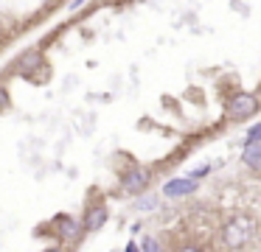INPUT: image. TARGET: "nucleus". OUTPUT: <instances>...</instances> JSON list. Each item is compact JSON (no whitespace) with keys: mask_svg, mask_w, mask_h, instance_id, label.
I'll use <instances>...</instances> for the list:
<instances>
[{"mask_svg":"<svg viewBox=\"0 0 261 252\" xmlns=\"http://www.w3.org/2000/svg\"><path fill=\"white\" fill-rule=\"evenodd\" d=\"M255 230H258V221H255L250 213H236V216H230L225 224H222V230H219L222 246L230 249V252L244 249V246L253 241Z\"/></svg>","mask_w":261,"mask_h":252,"instance_id":"nucleus-1","label":"nucleus"},{"mask_svg":"<svg viewBox=\"0 0 261 252\" xmlns=\"http://www.w3.org/2000/svg\"><path fill=\"white\" fill-rule=\"evenodd\" d=\"M149 182H152V171H149L146 165H141V162L129 165L121 174V188H124L126 193H143V190L149 188Z\"/></svg>","mask_w":261,"mask_h":252,"instance_id":"nucleus-2","label":"nucleus"},{"mask_svg":"<svg viewBox=\"0 0 261 252\" xmlns=\"http://www.w3.org/2000/svg\"><path fill=\"white\" fill-rule=\"evenodd\" d=\"M258 109V95L255 93H236L227 104V115L233 121H244V118H253V112Z\"/></svg>","mask_w":261,"mask_h":252,"instance_id":"nucleus-3","label":"nucleus"},{"mask_svg":"<svg viewBox=\"0 0 261 252\" xmlns=\"http://www.w3.org/2000/svg\"><path fill=\"white\" fill-rule=\"evenodd\" d=\"M194 190H197V179L194 177H174L163 185V196H169V199H182Z\"/></svg>","mask_w":261,"mask_h":252,"instance_id":"nucleus-4","label":"nucleus"},{"mask_svg":"<svg viewBox=\"0 0 261 252\" xmlns=\"http://www.w3.org/2000/svg\"><path fill=\"white\" fill-rule=\"evenodd\" d=\"M107 216H110V210H107L104 205L90 207V210H87V216H85V221H82V230H87V233H96V230L104 227Z\"/></svg>","mask_w":261,"mask_h":252,"instance_id":"nucleus-5","label":"nucleus"},{"mask_svg":"<svg viewBox=\"0 0 261 252\" xmlns=\"http://www.w3.org/2000/svg\"><path fill=\"white\" fill-rule=\"evenodd\" d=\"M242 162L250 168V171L261 174V140H253V143H244Z\"/></svg>","mask_w":261,"mask_h":252,"instance_id":"nucleus-6","label":"nucleus"},{"mask_svg":"<svg viewBox=\"0 0 261 252\" xmlns=\"http://www.w3.org/2000/svg\"><path fill=\"white\" fill-rule=\"evenodd\" d=\"M54 227H57V233L62 235V238H76V235L82 233V224L76 221L73 216H65V213L54 218Z\"/></svg>","mask_w":261,"mask_h":252,"instance_id":"nucleus-7","label":"nucleus"},{"mask_svg":"<svg viewBox=\"0 0 261 252\" xmlns=\"http://www.w3.org/2000/svg\"><path fill=\"white\" fill-rule=\"evenodd\" d=\"M40 62H42V56L37 53V50H29V53H23V56H20L17 67L25 73V76H29V73H34L37 67H40Z\"/></svg>","mask_w":261,"mask_h":252,"instance_id":"nucleus-8","label":"nucleus"},{"mask_svg":"<svg viewBox=\"0 0 261 252\" xmlns=\"http://www.w3.org/2000/svg\"><path fill=\"white\" fill-rule=\"evenodd\" d=\"M141 252H163V244H160L154 235H143L141 238Z\"/></svg>","mask_w":261,"mask_h":252,"instance_id":"nucleus-9","label":"nucleus"},{"mask_svg":"<svg viewBox=\"0 0 261 252\" xmlns=\"http://www.w3.org/2000/svg\"><path fill=\"white\" fill-rule=\"evenodd\" d=\"M154 205H158L154 196H143V199H138V210H154Z\"/></svg>","mask_w":261,"mask_h":252,"instance_id":"nucleus-10","label":"nucleus"},{"mask_svg":"<svg viewBox=\"0 0 261 252\" xmlns=\"http://www.w3.org/2000/svg\"><path fill=\"white\" fill-rule=\"evenodd\" d=\"M253 140H261V123L250 126V132H247V143H253Z\"/></svg>","mask_w":261,"mask_h":252,"instance_id":"nucleus-11","label":"nucleus"},{"mask_svg":"<svg viewBox=\"0 0 261 252\" xmlns=\"http://www.w3.org/2000/svg\"><path fill=\"white\" fill-rule=\"evenodd\" d=\"M177 252H205V249H202V246H199V244H182V246H180V249H177Z\"/></svg>","mask_w":261,"mask_h":252,"instance_id":"nucleus-12","label":"nucleus"},{"mask_svg":"<svg viewBox=\"0 0 261 252\" xmlns=\"http://www.w3.org/2000/svg\"><path fill=\"white\" fill-rule=\"evenodd\" d=\"M6 104H9V98H6V90L0 87V109H6Z\"/></svg>","mask_w":261,"mask_h":252,"instance_id":"nucleus-13","label":"nucleus"},{"mask_svg":"<svg viewBox=\"0 0 261 252\" xmlns=\"http://www.w3.org/2000/svg\"><path fill=\"white\" fill-rule=\"evenodd\" d=\"M126 252H138V244H129V246H126Z\"/></svg>","mask_w":261,"mask_h":252,"instance_id":"nucleus-14","label":"nucleus"},{"mask_svg":"<svg viewBox=\"0 0 261 252\" xmlns=\"http://www.w3.org/2000/svg\"><path fill=\"white\" fill-rule=\"evenodd\" d=\"M45 252H65L62 246H51V249H45Z\"/></svg>","mask_w":261,"mask_h":252,"instance_id":"nucleus-15","label":"nucleus"}]
</instances>
